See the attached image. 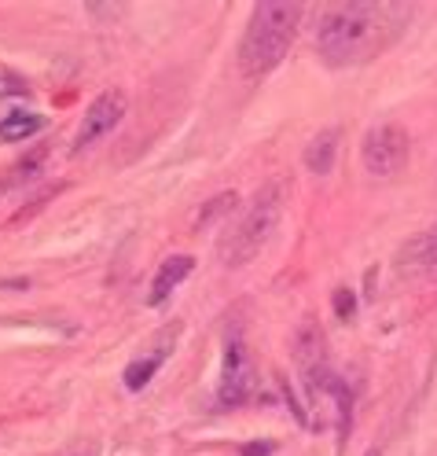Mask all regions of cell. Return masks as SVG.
<instances>
[{"label":"cell","mask_w":437,"mask_h":456,"mask_svg":"<svg viewBox=\"0 0 437 456\" xmlns=\"http://www.w3.org/2000/svg\"><path fill=\"white\" fill-rule=\"evenodd\" d=\"M408 19L412 8L397 0H342L320 19L316 48L328 67H360L404 34Z\"/></svg>","instance_id":"obj_1"},{"label":"cell","mask_w":437,"mask_h":456,"mask_svg":"<svg viewBox=\"0 0 437 456\" xmlns=\"http://www.w3.org/2000/svg\"><path fill=\"white\" fill-rule=\"evenodd\" d=\"M302 22V4L298 0H261L254 8L247 34L239 45V67L247 77H261L283 63Z\"/></svg>","instance_id":"obj_2"},{"label":"cell","mask_w":437,"mask_h":456,"mask_svg":"<svg viewBox=\"0 0 437 456\" xmlns=\"http://www.w3.org/2000/svg\"><path fill=\"white\" fill-rule=\"evenodd\" d=\"M279 214H283V188L272 181V184H265V188L254 195L250 210L243 214V221H239L236 228H231V236L221 240V247H217L221 262H224L228 269H239V265H247L250 258H257L261 247H265L269 236L276 232Z\"/></svg>","instance_id":"obj_3"},{"label":"cell","mask_w":437,"mask_h":456,"mask_svg":"<svg viewBox=\"0 0 437 456\" xmlns=\"http://www.w3.org/2000/svg\"><path fill=\"white\" fill-rule=\"evenodd\" d=\"M408 151L412 144H408V133L401 126H375L360 144V162L371 177H393L404 169Z\"/></svg>","instance_id":"obj_4"},{"label":"cell","mask_w":437,"mask_h":456,"mask_svg":"<svg viewBox=\"0 0 437 456\" xmlns=\"http://www.w3.org/2000/svg\"><path fill=\"white\" fill-rule=\"evenodd\" d=\"M328 342H324V335H320V328L316 324H302L298 328V335H295V361H298V368H302V376H305V387H309V394L316 397L320 390H331V383H335V376L328 372Z\"/></svg>","instance_id":"obj_5"},{"label":"cell","mask_w":437,"mask_h":456,"mask_svg":"<svg viewBox=\"0 0 437 456\" xmlns=\"http://www.w3.org/2000/svg\"><path fill=\"white\" fill-rule=\"evenodd\" d=\"M257 390V376H254V364L250 354L239 338L228 342V354H224V376H221V405H243L250 402Z\"/></svg>","instance_id":"obj_6"},{"label":"cell","mask_w":437,"mask_h":456,"mask_svg":"<svg viewBox=\"0 0 437 456\" xmlns=\"http://www.w3.org/2000/svg\"><path fill=\"white\" fill-rule=\"evenodd\" d=\"M125 118V96L118 89H107L103 96H96V103L85 110V122L77 129V140H74V148L85 151V148H93L96 140H103L107 133H114V126H118Z\"/></svg>","instance_id":"obj_7"},{"label":"cell","mask_w":437,"mask_h":456,"mask_svg":"<svg viewBox=\"0 0 437 456\" xmlns=\"http://www.w3.org/2000/svg\"><path fill=\"white\" fill-rule=\"evenodd\" d=\"M401 276H437V228L416 236L397 258Z\"/></svg>","instance_id":"obj_8"},{"label":"cell","mask_w":437,"mask_h":456,"mask_svg":"<svg viewBox=\"0 0 437 456\" xmlns=\"http://www.w3.org/2000/svg\"><path fill=\"white\" fill-rule=\"evenodd\" d=\"M191 269H195V258H191V254H177V258H166L162 269H158V276H155V283H151L148 302H151V305H162V302L173 295V288H181V283L191 276Z\"/></svg>","instance_id":"obj_9"},{"label":"cell","mask_w":437,"mask_h":456,"mask_svg":"<svg viewBox=\"0 0 437 456\" xmlns=\"http://www.w3.org/2000/svg\"><path fill=\"white\" fill-rule=\"evenodd\" d=\"M335 155H338V129L316 133V136L309 140V148H305V166H309V174L328 177L331 169H335Z\"/></svg>","instance_id":"obj_10"},{"label":"cell","mask_w":437,"mask_h":456,"mask_svg":"<svg viewBox=\"0 0 437 456\" xmlns=\"http://www.w3.org/2000/svg\"><path fill=\"white\" fill-rule=\"evenodd\" d=\"M41 126H45L41 114H30V110H12L8 118H0V144H19V140L34 136Z\"/></svg>","instance_id":"obj_11"},{"label":"cell","mask_w":437,"mask_h":456,"mask_svg":"<svg viewBox=\"0 0 437 456\" xmlns=\"http://www.w3.org/2000/svg\"><path fill=\"white\" fill-rule=\"evenodd\" d=\"M162 361H166V350H162V346H158L151 357L133 361V364L125 368V387H129V390H143V387L155 379V372H158V364H162Z\"/></svg>","instance_id":"obj_12"},{"label":"cell","mask_w":437,"mask_h":456,"mask_svg":"<svg viewBox=\"0 0 437 456\" xmlns=\"http://www.w3.org/2000/svg\"><path fill=\"white\" fill-rule=\"evenodd\" d=\"M236 203H239V195H236V191H224V195L210 199V203L202 207V214H198V228H206V224H214L217 217L231 214V207H236Z\"/></svg>","instance_id":"obj_13"},{"label":"cell","mask_w":437,"mask_h":456,"mask_svg":"<svg viewBox=\"0 0 437 456\" xmlns=\"http://www.w3.org/2000/svg\"><path fill=\"white\" fill-rule=\"evenodd\" d=\"M353 309H357V302H353V291H335V313L342 321H349L353 317Z\"/></svg>","instance_id":"obj_14"},{"label":"cell","mask_w":437,"mask_h":456,"mask_svg":"<svg viewBox=\"0 0 437 456\" xmlns=\"http://www.w3.org/2000/svg\"><path fill=\"white\" fill-rule=\"evenodd\" d=\"M269 452H276V442H254L243 449V456H269Z\"/></svg>","instance_id":"obj_15"},{"label":"cell","mask_w":437,"mask_h":456,"mask_svg":"<svg viewBox=\"0 0 437 456\" xmlns=\"http://www.w3.org/2000/svg\"><path fill=\"white\" fill-rule=\"evenodd\" d=\"M368 456H378V452H375V449H371V452H368Z\"/></svg>","instance_id":"obj_16"}]
</instances>
